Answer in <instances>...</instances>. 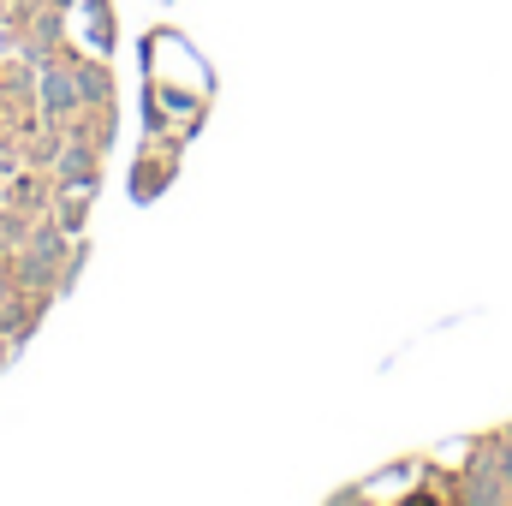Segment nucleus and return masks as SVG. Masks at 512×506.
<instances>
[{
  "label": "nucleus",
  "mask_w": 512,
  "mask_h": 506,
  "mask_svg": "<svg viewBox=\"0 0 512 506\" xmlns=\"http://www.w3.org/2000/svg\"><path fill=\"white\" fill-rule=\"evenodd\" d=\"M36 108H42V126H72V120L84 114L78 66H66V60H42V66H36Z\"/></svg>",
  "instance_id": "1"
},
{
  "label": "nucleus",
  "mask_w": 512,
  "mask_h": 506,
  "mask_svg": "<svg viewBox=\"0 0 512 506\" xmlns=\"http://www.w3.org/2000/svg\"><path fill=\"white\" fill-rule=\"evenodd\" d=\"M54 185L60 191H102V143H90V137H78V131H66V143H60V155H54Z\"/></svg>",
  "instance_id": "2"
},
{
  "label": "nucleus",
  "mask_w": 512,
  "mask_h": 506,
  "mask_svg": "<svg viewBox=\"0 0 512 506\" xmlns=\"http://www.w3.org/2000/svg\"><path fill=\"white\" fill-rule=\"evenodd\" d=\"M0 203H12V209H24V215H42V221H48V209H54V185H36V173H24V179H12V191H6Z\"/></svg>",
  "instance_id": "3"
},
{
  "label": "nucleus",
  "mask_w": 512,
  "mask_h": 506,
  "mask_svg": "<svg viewBox=\"0 0 512 506\" xmlns=\"http://www.w3.org/2000/svg\"><path fill=\"white\" fill-rule=\"evenodd\" d=\"M90 203H96L90 191H60V185H54V227L78 239V233H84V221H90Z\"/></svg>",
  "instance_id": "4"
},
{
  "label": "nucleus",
  "mask_w": 512,
  "mask_h": 506,
  "mask_svg": "<svg viewBox=\"0 0 512 506\" xmlns=\"http://www.w3.org/2000/svg\"><path fill=\"white\" fill-rule=\"evenodd\" d=\"M78 90H84V108H108L114 102V72L102 60H78Z\"/></svg>",
  "instance_id": "5"
},
{
  "label": "nucleus",
  "mask_w": 512,
  "mask_h": 506,
  "mask_svg": "<svg viewBox=\"0 0 512 506\" xmlns=\"http://www.w3.org/2000/svg\"><path fill=\"white\" fill-rule=\"evenodd\" d=\"M489 453H495V471L507 477V489H512V429L501 435V441H489Z\"/></svg>",
  "instance_id": "6"
},
{
  "label": "nucleus",
  "mask_w": 512,
  "mask_h": 506,
  "mask_svg": "<svg viewBox=\"0 0 512 506\" xmlns=\"http://www.w3.org/2000/svg\"><path fill=\"white\" fill-rule=\"evenodd\" d=\"M6 358H12V340H6V328H0V364H6Z\"/></svg>",
  "instance_id": "7"
}]
</instances>
